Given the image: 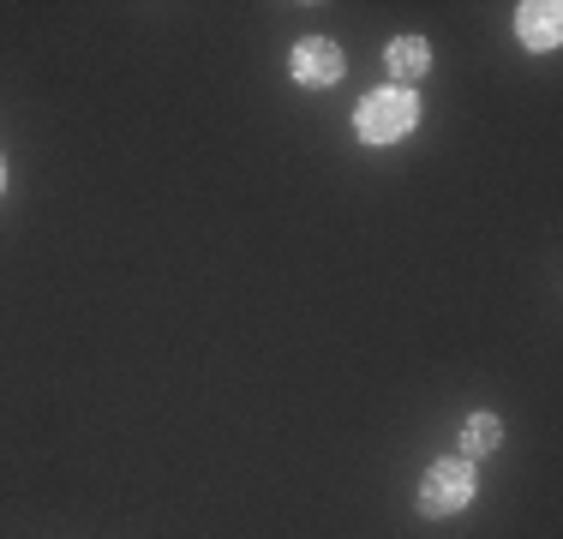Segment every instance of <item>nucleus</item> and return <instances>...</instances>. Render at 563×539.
Wrapping results in <instances>:
<instances>
[{
	"label": "nucleus",
	"mask_w": 563,
	"mask_h": 539,
	"mask_svg": "<svg viewBox=\"0 0 563 539\" xmlns=\"http://www.w3.org/2000/svg\"><path fill=\"white\" fill-rule=\"evenodd\" d=\"M498 438H504V426L492 420V414H474V420L462 426V450H467V455H486V450H498Z\"/></svg>",
	"instance_id": "nucleus-6"
},
{
	"label": "nucleus",
	"mask_w": 563,
	"mask_h": 539,
	"mask_svg": "<svg viewBox=\"0 0 563 539\" xmlns=\"http://www.w3.org/2000/svg\"><path fill=\"white\" fill-rule=\"evenodd\" d=\"M516 36L528 48H558V36H563V7L558 0H533V7H521L516 12Z\"/></svg>",
	"instance_id": "nucleus-4"
},
{
	"label": "nucleus",
	"mask_w": 563,
	"mask_h": 539,
	"mask_svg": "<svg viewBox=\"0 0 563 539\" xmlns=\"http://www.w3.org/2000/svg\"><path fill=\"white\" fill-rule=\"evenodd\" d=\"M294 78H300L306 90H324L342 78V48L330 43V36H306V43H294Z\"/></svg>",
	"instance_id": "nucleus-3"
},
{
	"label": "nucleus",
	"mask_w": 563,
	"mask_h": 539,
	"mask_svg": "<svg viewBox=\"0 0 563 539\" xmlns=\"http://www.w3.org/2000/svg\"><path fill=\"white\" fill-rule=\"evenodd\" d=\"M0 186H7V162H0Z\"/></svg>",
	"instance_id": "nucleus-7"
},
{
	"label": "nucleus",
	"mask_w": 563,
	"mask_h": 539,
	"mask_svg": "<svg viewBox=\"0 0 563 539\" xmlns=\"http://www.w3.org/2000/svg\"><path fill=\"white\" fill-rule=\"evenodd\" d=\"M390 73L401 78V90H408L413 78L432 73V48H426L420 36H396V43H390Z\"/></svg>",
	"instance_id": "nucleus-5"
},
{
	"label": "nucleus",
	"mask_w": 563,
	"mask_h": 539,
	"mask_svg": "<svg viewBox=\"0 0 563 539\" xmlns=\"http://www.w3.org/2000/svg\"><path fill=\"white\" fill-rule=\"evenodd\" d=\"M413 120H420V102H413V90H372L366 102H360V139L366 144H396L413 132Z\"/></svg>",
	"instance_id": "nucleus-1"
},
{
	"label": "nucleus",
	"mask_w": 563,
	"mask_h": 539,
	"mask_svg": "<svg viewBox=\"0 0 563 539\" xmlns=\"http://www.w3.org/2000/svg\"><path fill=\"white\" fill-rule=\"evenodd\" d=\"M467 497H474V468L467 462H432L420 480V509L426 516H455V509H467Z\"/></svg>",
	"instance_id": "nucleus-2"
}]
</instances>
